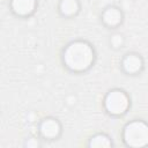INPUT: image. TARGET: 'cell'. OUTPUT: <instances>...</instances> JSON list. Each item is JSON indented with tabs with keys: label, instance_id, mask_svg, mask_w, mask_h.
<instances>
[{
	"label": "cell",
	"instance_id": "6da1fadb",
	"mask_svg": "<svg viewBox=\"0 0 148 148\" xmlns=\"http://www.w3.org/2000/svg\"><path fill=\"white\" fill-rule=\"evenodd\" d=\"M96 60L94 46L83 39L69 42L62 50L61 61L72 73H84L89 71Z\"/></svg>",
	"mask_w": 148,
	"mask_h": 148
},
{
	"label": "cell",
	"instance_id": "5b68a950",
	"mask_svg": "<svg viewBox=\"0 0 148 148\" xmlns=\"http://www.w3.org/2000/svg\"><path fill=\"white\" fill-rule=\"evenodd\" d=\"M143 59L139 53L130 52L126 53L120 60L121 69L128 75H136L143 69Z\"/></svg>",
	"mask_w": 148,
	"mask_h": 148
},
{
	"label": "cell",
	"instance_id": "ba28073f",
	"mask_svg": "<svg viewBox=\"0 0 148 148\" xmlns=\"http://www.w3.org/2000/svg\"><path fill=\"white\" fill-rule=\"evenodd\" d=\"M81 5L79 0H60L58 5L59 14L66 18H71L77 15Z\"/></svg>",
	"mask_w": 148,
	"mask_h": 148
},
{
	"label": "cell",
	"instance_id": "8992f818",
	"mask_svg": "<svg viewBox=\"0 0 148 148\" xmlns=\"http://www.w3.org/2000/svg\"><path fill=\"white\" fill-rule=\"evenodd\" d=\"M9 8L18 17H29L37 8V0H9Z\"/></svg>",
	"mask_w": 148,
	"mask_h": 148
},
{
	"label": "cell",
	"instance_id": "277c9868",
	"mask_svg": "<svg viewBox=\"0 0 148 148\" xmlns=\"http://www.w3.org/2000/svg\"><path fill=\"white\" fill-rule=\"evenodd\" d=\"M62 131L60 121L54 117L43 118L38 124V133L42 139L45 140H57Z\"/></svg>",
	"mask_w": 148,
	"mask_h": 148
},
{
	"label": "cell",
	"instance_id": "3957f363",
	"mask_svg": "<svg viewBox=\"0 0 148 148\" xmlns=\"http://www.w3.org/2000/svg\"><path fill=\"white\" fill-rule=\"evenodd\" d=\"M103 106L110 116H124L131 108L130 95L120 88H113L105 94L103 99Z\"/></svg>",
	"mask_w": 148,
	"mask_h": 148
},
{
	"label": "cell",
	"instance_id": "30bf717a",
	"mask_svg": "<svg viewBox=\"0 0 148 148\" xmlns=\"http://www.w3.org/2000/svg\"><path fill=\"white\" fill-rule=\"evenodd\" d=\"M124 43H125V39H124V36L121 34L116 32L110 38V44H111V46L113 49H120V47H123Z\"/></svg>",
	"mask_w": 148,
	"mask_h": 148
},
{
	"label": "cell",
	"instance_id": "52a82bcc",
	"mask_svg": "<svg viewBox=\"0 0 148 148\" xmlns=\"http://www.w3.org/2000/svg\"><path fill=\"white\" fill-rule=\"evenodd\" d=\"M101 17H102V22L104 23L105 27H108L110 29H114L119 24H121L123 18H124V14L119 7L108 6L103 9Z\"/></svg>",
	"mask_w": 148,
	"mask_h": 148
},
{
	"label": "cell",
	"instance_id": "8fae6325",
	"mask_svg": "<svg viewBox=\"0 0 148 148\" xmlns=\"http://www.w3.org/2000/svg\"><path fill=\"white\" fill-rule=\"evenodd\" d=\"M24 146H25V147H32V148H36V147H40V142H39L38 139L31 138V139H27Z\"/></svg>",
	"mask_w": 148,
	"mask_h": 148
},
{
	"label": "cell",
	"instance_id": "7a4b0ae2",
	"mask_svg": "<svg viewBox=\"0 0 148 148\" xmlns=\"http://www.w3.org/2000/svg\"><path fill=\"white\" fill-rule=\"evenodd\" d=\"M123 141L128 147L141 148L148 146V123L143 119H133L125 124L121 132Z\"/></svg>",
	"mask_w": 148,
	"mask_h": 148
},
{
	"label": "cell",
	"instance_id": "9c48e42d",
	"mask_svg": "<svg viewBox=\"0 0 148 148\" xmlns=\"http://www.w3.org/2000/svg\"><path fill=\"white\" fill-rule=\"evenodd\" d=\"M112 146L113 142L111 138L105 133H96L88 141V147L90 148H109Z\"/></svg>",
	"mask_w": 148,
	"mask_h": 148
}]
</instances>
